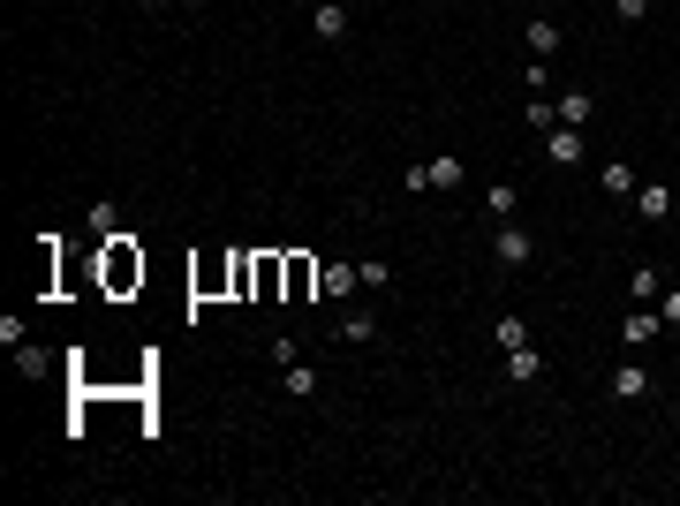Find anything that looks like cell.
<instances>
[{
    "label": "cell",
    "instance_id": "obj_5",
    "mask_svg": "<svg viewBox=\"0 0 680 506\" xmlns=\"http://www.w3.org/2000/svg\"><path fill=\"white\" fill-rule=\"evenodd\" d=\"M288 287V250H257V303H280Z\"/></svg>",
    "mask_w": 680,
    "mask_h": 506
},
{
    "label": "cell",
    "instance_id": "obj_27",
    "mask_svg": "<svg viewBox=\"0 0 680 506\" xmlns=\"http://www.w3.org/2000/svg\"><path fill=\"white\" fill-rule=\"evenodd\" d=\"M136 8H167V0H136Z\"/></svg>",
    "mask_w": 680,
    "mask_h": 506
},
{
    "label": "cell",
    "instance_id": "obj_19",
    "mask_svg": "<svg viewBox=\"0 0 680 506\" xmlns=\"http://www.w3.org/2000/svg\"><path fill=\"white\" fill-rule=\"evenodd\" d=\"M356 287H363L356 265H325V295H333V303H340V295H356Z\"/></svg>",
    "mask_w": 680,
    "mask_h": 506
},
{
    "label": "cell",
    "instance_id": "obj_14",
    "mask_svg": "<svg viewBox=\"0 0 680 506\" xmlns=\"http://www.w3.org/2000/svg\"><path fill=\"white\" fill-rule=\"evenodd\" d=\"M522 46L537 53V61H552V53H560V23H552V16H537V23L522 31Z\"/></svg>",
    "mask_w": 680,
    "mask_h": 506
},
{
    "label": "cell",
    "instance_id": "obj_7",
    "mask_svg": "<svg viewBox=\"0 0 680 506\" xmlns=\"http://www.w3.org/2000/svg\"><path fill=\"white\" fill-rule=\"evenodd\" d=\"M628 204H635V212H643L650 227H658L665 212H673V182H635V197H628Z\"/></svg>",
    "mask_w": 680,
    "mask_h": 506
},
{
    "label": "cell",
    "instance_id": "obj_18",
    "mask_svg": "<svg viewBox=\"0 0 680 506\" xmlns=\"http://www.w3.org/2000/svg\"><path fill=\"white\" fill-rule=\"evenodd\" d=\"M514 204H522V197H514V182H492V189H484V212H492V227L514 220Z\"/></svg>",
    "mask_w": 680,
    "mask_h": 506
},
{
    "label": "cell",
    "instance_id": "obj_4",
    "mask_svg": "<svg viewBox=\"0 0 680 506\" xmlns=\"http://www.w3.org/2000/svg\"><path fill=\"white\" fill-rule=\"evenodd\" d=\"M492 250H499V265H529V257H537V235H529V227H514V220H499V242H492Z\"/></svg>",
    "mask_w": 680,
    "mask_h": 506
},
{
    "label": "cell",
    "instance_id": "obj_28",
    "mask_svg": "<svg viewBox=\"0 0 680 506\" xmlns=\"http://www.w3.org/2000/svg\"><path fill=\"white\" fill-rule=\"evenodd\" d=\"M673 182H680V174H673Z\"/></svg>",
    "mask_w": 680,
    "mask_h": 506
},
{
    "label": "cell",
    "instance_id": "obj_11",
    "mask_svg": "<svg viewBox=\"0 0 680 506\" xmlns=\"http://www.w3.org/2000/svg\"><path fill=\"white\" fill-rule=\"evenodd\" d=\"M227 272H235V257H204V265L189 272V287H197V295H227Z\"/></svg>",
    "mask_w": 680,
    "mask_h": 506
},
{
    "label": "cell",
    "instance_id": "obj_23",
    "mask_svg": "<svg viewBox=\"0 0 680 506\" xmlns=\"http://www.w3.org/2000/svg\"><path fill=\"white\" fill-rule=\"evenodd\" d=\"M91 235H121V204H91Z\"/></svg>",
    "mask_w": 680,
    "mask_h": 506
},
{
    "label": "cell",
    "instance_id": "obj_6",
    "mask_svg": "<svg viewBox=\"0 0 680 506\" xmlns=\"http://www.w3.org/2000/svg\"><path fill=\"white\" fill-rule=\"evenodd\" d=\"M650 393H658L650 363H620V371H612V401H650Z\"/></svg>",
    "mask_w": 680,
    "mask_h": 506
},
{
    "label": "cell",
    "instance_id": "obj_2",
    "mask_svg": "<svg viewBox=\"0 0 680 506\" xmlns=\"http://www.w3.org/2000/svg\"><path fill=\"white\" fill-rule=\"evenodd\" d=\"M325 287V272H318V257H303V250H288V287H280V303H310Z\"/></svg>",
    "mask_w": 680,
    "mask_h": 506
},
{
    "label": "cell",
    "instance_id": "obj_8",
    "mask_svg": "<svg viewBox=\"0 0 680 506\" xmlns=\"http://www.w3.org/2000/svg\"><path fill=\"white\" fill-rule=\"evenodd\" d=\"M310 23H318L325 46H340V38H348V0H318V8H310Z\"/></svg>",
    "mask_w": 680,
    "mask_h": 506
},
{
    "label": "cell",
    "instance_id": "obj_1",
    "mask_svg": "<svg viewBox=\"0 0 680 506\" xmlns=\"http://www.w3.org/2000/svg\"><path fill=\"white\" fill-rule=\"evenodd\" d=\"M99 280H106V295H129V287H144V250H136V235H106Z\"/></svg>",
    "mask_w": 680,
    "mask_h": 506
},
{
    "label": "cell",
    "instance_id": "obj_26",
    "mask_svg": "<svg viewBox=\"0 0 680 506\" xmlns=\"http://www.w3.org/2000/svg\"><path fill=\"white\" fill-rule=\"evenodd\" d=\"M658 318H665V325H680V287H665V295H658Z\"/></svg>",
    "mask_w": 680,
    "mask_h": 506
},
{
    "label": "cell",
    "instance_id": "obj_24",
    "mask_svg": "<svg viewBox=\"0 0 680 506\" xmlns=\"http://www.w3.org/2000/svg\"><path fill=\"white\" fill-rule=\"evenodd\" d=\"M356 272H363V287H393V265H386V257H363Z\"/></svg>",
    "mask_w": 680,
    "mask_h": 506
},
{
    "label": "cell",
    "instance_id": "obj_10",
    "mask_svg": "<svg viewBox=\"0 0 680 506\" xmlns=\"http://www.w3.org/2000/svg\"><path fill=\"white\" fill-rule=\"evenodd\" d=\"M227 295H235V303H257V250H235V272H227Z\"/></svg>",
    "mask_w": 680,
    "mask_h": 506
},
{
    "label": "cell",
    "instance_id": "obj_25",
    "mask_svg": "<svg viewBox=\"0 0 680 506\" xmlns=\"http://www.w3.org/2000/svg\"><path fill=\"white\" fill-rule=\"evenodd\" d=\"M612 16H620V23H643V16H650V0H612Z\"/></svg>",
    "mask_w": 680,
    "mask_h": 506
},
{
    "label": "cell",
    "instance_id": "obj_22",
    "mask_svg": "<svg viewBox=\"0 0 680 506\" xmlns=\"http://www.w3.org/2000/svg\"><path fill=\"white\" fill-rule=\"evenodd\" d=\"M492 340H499V355H507V348H522V340H529V325L514 318V310H499V333Z\"/></svg>",
    "mask_w": 680,
    "mask_h": 506
},
{
    "label": "cell",
    "instance_id": "obj_15",
    "mask_svg": "<svg viewBox=\"0 0 680 506\" xmlns=\"http://www.w3.org/2000/svg\"><path fill=\"white\" fill-rule=\"evenodd\" d=\"M597 189H605L612 204H620V197H635V167H628V159H612V167L597 174Z\"/></svg>",
    "mask_w": 680,
    "mask_h": 506
},
{
    "label": "cell",
    "instance_id": "obj_16",
    "mask_svg": "<svg viewBox=\"0 0 680 506\" xmlns=\"http://www.w3.org/2000/svg\"><path fill=\"white\" fill-rule=\"evenodd\" d=\"M280 386H288V401H318V371H310V363H288Z\"/></svg>",
    "mask_w": 680,
    "mask_h": 506
},
{
    "label": "cell",
    "instance_id": "obj_3",
    "mask_svg": "<svg viewBox=\"0 0 680 506\" xmlns=\"http://www.w3.org/2000/svg\"><path fill=\"white\" fill-rule=\"evenodd\" d=\"M544 159H552L560 174H575L582 159H590V152H582V129H560V121H552V129H544Z\"/></svg>",
    "mask_w": 680,
    "mask_h": 506
},
{
    "label": "cell",
    "instance_id": "obj_21",
    "mask_svg": "<svg viewBox=\"0 0 680 506\" xmlns=\"http://www.w3.org/2000/svg\"><path fill=\"white\" fill-rule=\"evenodd\" d=\"M431 189H461V152H439V159H431Z\"/></svg>",
    "mask_w": 680,
    "mask_h": 506
},
{
    "label": "cell",
    "instance_id": "obj_12",
    "mask_svg": "<svg viewBox=\"0 0 680 506\" xmlns=\"http://www.w3.org/2000/svg\"><path fill=\"white\" fill-rule=\"evenodd\" d=\"M658 310H628V318H620V340H628V348H650V340H658Z\"/></svg>",
    "mask_w": 680,
    "mask_h": 506
},
{
    "label": "cell",
    "instance_id": "obj_9",
    "mask_svg": "<svg viewBox=\"0 0 680 506\" xmlns=\"http://www.w3.org/2000/svg\"><path fill=\"white\" fill-rule=\"evenodd\" d=\"M552 114H560V129H590V121H597V91H567Z\"/></svg>",
    "mask_w": 680,
    "mask_h": 506
},
{
    "label": "cell",
    "instance_id": "obj_17",
    "mask_svg": "<svg viewBox=\"0 0 680 506\" xmlns=\"http://www.w3.org/2000/svg\"><path fill=\"white\" fill-rule=\"evenodd\" d=\"M340 340H348V348H363V340H378V318H371V310H348V318H340Z\"/></svg>",
    "mask_w": 680,
    "mask_h": 506
},
{
    "label": "cell",
    "instance_id": "obj_13",
    "mask_svg": "<svg viewBox=\"0 0 680 506\" xmlns=\"http://www.w3.org/2000/svg\"><path fill=\"white\" fill-rule=\"evenodd\" d=\"M499 371H507L514 386H529V378H544V355H537V348L522 340V348H507V363H499Z\"/></svg>",
    "mask_w": 680,
    "mask_h": 506
},
{
    "label": "cell",
    "instance_id": "obj_20",
    "mask_svg": "<svg viewBox=\"0 0 680 506\" xmlns=\"http://www.w3.org/2000/svg\"><path fill=\"white\" fill-rule=\"evenodd\" d=\"M628 295H635V303H658V295H665V272H658V265H643V272L628 280Z\"/></svg>",
    "mask_w": 680,
    "mask_h": 506
}]
</instances>
